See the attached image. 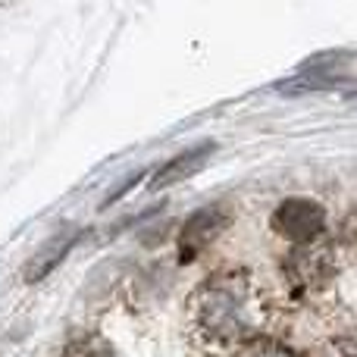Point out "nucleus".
Segmentation results:
<instances>
[{
  "instance_id": "f257e3e1",
  "label": "nucleus",
  "mask_w": 357,
  "mask_h": 357,
  "mask_svg": "<svg viewBox=\"0 0 357 357\" xmlns=\"http://www.w3.org/2000/svg\"><path fill=\"white\" fill-rule=\"evenodd\" d=\"M326 210L310 197H289L273 213V229L289 241H310L323 232Z\"/></svg>"
},
{
  "instance_id": "f03ea898",
  "label": "nucleus",
  "mask_w": 357,
  "mask_h": 357,
  "mask_svg": "<svg viewBox=\"0 0 357 357\" xmlns=\"http://www.w3.org/2000/svg\"><path fill=\"white\" fill-rule=\"evenodd\" d=\"M229 213L222 207H207V210H197L182 229V251L185 257H195L201 248H207L216 235L226 229Z\"/></svg>"
},
{
  "instance_id": "7ed1b4c3",
  "label": "nucleus",
  "mask_w": 357,
  "mask_h": 357,
  "mask_svg": "<svg viewBox=\"0 0 357 357\" xmlns=\"http://www.w3.org/2000/svg\"><path fill=\"white\" fill-rule=\"evenodd\" d=\"M210 154H213V144H201V148L182 151L178 157H173L169 163H163V167L157 169V176L151 178V188H167V185L178 182V178L197 173V169H201L204 163L210 160Z\"/></svg>"
},
{
  "instance_id": "20e7f679",
  "label": "nucleus",
  "mask_w": 357,
  "mask_h": 357,
  "mask_svg": "<svg viewBox=\"0 0 357 357\" xmlns=\"http://www.w3.org/2000/svg\"><path fill=\"white\" fill-rule=\"evenodd\" d=\"M238 301L229 298L226 291H216V295L204 298V310H201V320L204 326H210L213 333L220 335H232L238 333Z\"/></svg>"
},
{
  "instance_id": "39448f33",
  "label": "nucleus",
  "mask_w": 357,
  "mask_h": 357,
  "mask_svg": "<svg viewBox=\"0 0 357 357\" xmlns=\"http://www.w3.org/2000/svg\"><path fill=\"white\" fill-rule=\"evenodd\" d=\"M75 241H79V235H75V232L73 235H56L54 241H47V245L41 248V254H35V257H31V264L25 266V279H29V282H38V279H44L50 270H56V266H60V260L66 257L69 248H73Z\"/></svg>"
},
{
  "instance_id": "423d86ee",
  "label": "nucleus",
  "mask_w": 357,
  "mask_h": 357,
  "mask_svg": "<svg viewBox=\"0 0 357 357\" xmlns=\"http://www.w3.org/2000/svg\"><path fill=\"white\" fill-rule=\"evenodd\" d=\"M94 345H98V342H82V345H73L66 357H113L107 345H100L98 351H94Z\"/></svg>"
},
{
  "instance_id": "0eeeda50",
  "label": "nucleus",
  "mask_w": 357,
  "mask_h": 357,
  "mask_svg": "<svg viewBox=\"0 0 357 357\" xmlns=\"http://www.w3.org/2000/svg\"><path fill=\"white\" fill-rule=\"evenodd\" d=\"M245 357H291V354L276 345H260V348H254V351H248Z\"/></svg>"
},
{
  "instance_id": "6e6552de",
  "label": "nucleus",
  "mask_w": 357,
  "mask_h": 357,
  "mask_svg": "<svg viewBox=\"0 0 357 357\" xmlns=\"http://www.w3.org/2000/svg\"><path fill=\"white\" fill-rule=\"evenodd\" d=\"M348 100H351V104H357V94H348Z\"/></svg>"
}]
</instances>
